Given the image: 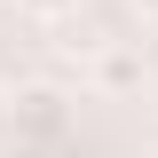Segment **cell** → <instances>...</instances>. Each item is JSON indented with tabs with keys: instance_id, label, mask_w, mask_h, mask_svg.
Returning <instances> with one entry per match:
<instances>
[{
	"instance_id": "1",
	"label": "cell",
	"mask_w": 158,
	"mask_h": 158,
	"mask_svg": "<svg viewBox=\"0 0 158 158\" xmlns=\"http://www.w3.org/2000/svg\"><path fill=\"white\" fill-rule=\"evenodd\" d=\"M8 127H16V150H56L71 135V95L63 87H24V95H8Z\"/></svg>"
},
{
	"instance_id": "2",
	"label": "cell",
	"mask_w": 158,
	"mask_h": 158,
	"mask_svg": "<svg viewBox=\"0 0 158 158\" xmlns=\"http://www.w3.org/2000/svg\"><path fill=\"white\" fill-rule=\"evenodd\" d=\"M142 40H95V56H87V79H95L103 95H135L142 87Z\"/></svg>"
},
{
	"instance_id": "3",
	"label": "cell",
	"mask_w": 158,
	"mask_h": 158,
	"mask_svg": "<svg viewBox=\"0 0 158 158\" xmlns=\"http://www.w3.org/2000/svg\"><path fill=\"white\" fill-rule=\"evenodd\" d=\"M24 16H40V24H56V16H79V0H16Z\"/></svg>"
},
{
	"instance_id": "4",
	"label": "cell",
	"mask_w": 158,
	"mask_h": 158,
	"mask_svg": "<svg viewBox=\"0 0 158 158\" xmlns=\"http://www.w3.org/2000/svg\"><path fill=\"white\" fill-rule=\"evenodd\" d=\"M8 142H16V127H8V95H0V150H8Z\"/></svg>"
},
{
	"instance_id": "5",
	"label": "cell",
	"mask_w": 158,
	"mask_h": 158,
	"mask_svg": "<svg viewBox=\"0 0 158 158\" xmlns=\"http://www.w3.org/2000/svg\"><path fill=\"white\" fill-rule=\"evenodd\" d=\"M127 8H135V16H142V24H158V0H127Z\"/></svg>"
}]
</instances>
